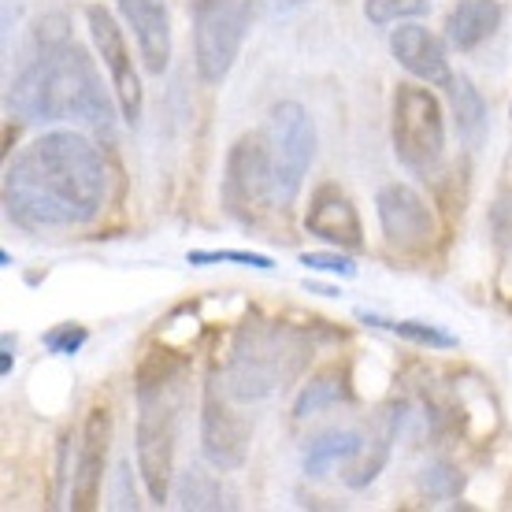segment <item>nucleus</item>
Segmentation results:
<instances>
[{
  "mask_svg": "<svg viewBox=\"0 0 512 512\" xmlns=\"http://www.w3.org/2000/svg\"><path fill=\"white\" fill-rule=\"evenodd\" d=\"M108 171L104 156L78 130H49L4 171L8 219L26 231H67L101 216Z\"/></svg>",
  "mask_w": 512,
  "mask_h": 512,
  "instance_id": "f257e3e1",
  "label": "nucleus"
},
{
  "mask_svg": "<svg viewBox=\"0 0 512 512\" xmlns=\"http://www.w3.org/2000/svg\"><path fill=\"white\" fill-rule=\"evenodd\" d=\"M112 97L104 90L93 56L75 38L64 15H49L34 26L30 49L8 86V112L30 123H86L112 127Z\"/></svg>",
  "mask_w": 512,
  "mask_h": 512,
  "instance_id": "f03ea898",
  "label": "nucleus"
},
{
  "mask_svg": "<svg viewBox=\"0 0 512 512\" xmlns=\"http://www.w3.org/2000/svg\"><path fill=\"white\" fill-rule=\"evenodd\" d=\"M312 349L316 342L294 323L245 320L234 334L231 357L219 379L234 401H264L305 372Z\"/></svg>",
  "mask_w": 512,
  "mask_h": 512,
  "instance_id": "7ed1b4c3",
  "label": "nucleus"
},
{
  "mask_svg": "<svg viewBox=\"0 0 512 512\" xmlns=\"http://www.w3.org/2000/svg\"><path fill=\"white\" fill-rule=\"evenodd\" d=\"M182 386L175 368L141 372L138 379V427H134V461L153 505H167L175 487V435H179Z\"/></svg>",
  "mask_w": 512,
  "mask_h": 512,
  "instance_id": "20e7f679",
  "label": "nucleus"
},
{
  "mask_svg": "<svg viewBox=\"0 0 512 512\" xmlns=\"http://www.w3.org/2000/svg\"><path fill=\"white\" fill-rule=\"evenodd\" d=\"M394 156L412 175H435L446 156V112L427 82H397L390 97Z\"/></svg>",
  "mask_w": 512,
  "mask_h": 512,
  "instance_id": "39448f33",
  "label": "nucleus"
},
{
  "mask_svg": "<svg viewBox=\"0 0 512 512\" xmlns=\"http://www.w3.org/2000/svg\"><path fill=\"white\" fill-rule=\"evenodd\" d=\"M256 0H193V67L205 86H219L242 56Z\"/></svg>",
  "mask_w": 512,
  "mask_h": 512,
  "instance_id": "423d86ee",
  "label": "nucleus"
},
{
  "mask_svg": "<svg viewBox=\"0 0 512 512\" xmlns=\"http://www.w3.org/2000/svg\"><path fill=\"white\" fill-rule=\"evenodd\" d=\"M264 145L271 160V190H275V208H290L301 197L305 175L316 156V123L308 116L305 104L279 101L268 112L264 127Z\"/></svg>",
  "mask_w": 512,
  "mask_h": 512,
  "instance_id": "0eeeda50",
  "label": "nucleus"
},
{
  "mask_svg": "<svg viewBox=\"0 0 512 512\" xmlns=\"http://www.w3.org/2000/svg\"><path fill=\"white\" fill-rule=\"evenodd\" d=\"M223 205L238 223H260L268 208H275L271 190V160L264 134H245L231 145L223 167Z\"/></svg>",
  "mask_w": 512,
  "mask_h": 512,
  "instance_id": "6e6552de",
  "label": "nucleus"
},
{
  "mask_svg": "<svg viewBox=\"0 0 512 512\" xmlns=\"http://www.w3.org/2000/svg\"><path fill=\"white\" fill-rule=\"evenodd\" d=\"M234 397L219 379V372L208 375L205 401H201V453L216 472H238L249 461L253 427L242 412H234Z\"/></svg>",
  "mask_w": 512,
  "mask_h": 512,
  "instance_id": "1a4fd4ad",
  "label": "nucleus"
},
{
  "mask_svg": "<svg viewBox=\"0 0 512 512\" xmlns=\"http://www.w3.org/2000/svg\"><path fill=\"white\" fill-rule=\"evenodd\" d=\"M86 26H90L93 49L101 56V64L108 67V78H112V93H116L119 116L127 119L130 127H138L141 108H145V93H141L138 82V67H134V56H130L127 34L119 19L104 4H90L86 8Z\"/></svg>",
  "mask_w": 512,
  "mask_h": 512,
  "instance_id": "9d476101",
  "label": "nucleus"
},
{
  "mask_svg": "<svg viewBox=\"0 0 512 512\" xmlns=\"http://www.w3.org/2000/svg\"><path fill=\"white\" fill-rule=\"evenodd\" d=\"M375 216H379L386 245L397 249V253L423 256L435 245V234H438L435 212L405 182H386L383 190L375 193Z\"/></svg>",
  "mask_w": 512,
  "mask_h": 512,
  "instance_id": "9b49d317",
  "label": "nucleus"
},
{
  "mask_svg": "<svg viewBox=\"0 0 512 512\" xmlns=\"http://www.w3.org/2000/svg\"><path fill=\"white\" fill-rule=\"evenodd\" d=\"M108 449H112V412L97 405L86 416L82 442H78V464L71 475V509H97L104 468H108Z\"/></svg>",
  "mask_w": 512,
  "mask_h": 512,
  "instance_id": "f8f14e48",
  "label": "nucleus"
},
{
  "mask_svg": "<svg viewBox=\"0 0 512 512\" xmlns=\"http://www.w3.org/2000/svg\"><path fill=\"white\" fill-rule=\"evenodd\" d=\"M305 231L320 242L334 245V249H346V253L364 249V227H360L357 205L334 182H323L320 190L312 193L305 212Z\"/></svg>",
  "mask_w": 512,
  "mask_h": 512,
  "instance_id": "ddd939ff",
  "label": "nucleus"
},
{
  "mask_svg": "<svg viewBox=\"0 0 512 512\" xmlns=\"http://www.w3.org/2000/svg\"><path fill=\"white\" fill-rule=\"evenodd\" d=\"M123 23L138 41V56L149 75H164L171 67V15L167 0H116Z\"/></svg>",
  "mask_w": 512,
  "mask_h": 512,
  "instance_id": "4468645a",
  "label": "nucleus"
},
{
  "mask_svg": "<svg viewBox=\"0 0 512 512\" xmlns=\"http://www.w3.org/2000/svg\"><path fill=\"white\" fill-rule=\"evenodd\" d=\"M390 52L416 82L427 86H453V71H449V56L442 49V41L420 23H405L390 34Z\"/></svg>",
  "mask_w": 512,
  "mask_h": 512,
  "instance_id": "2eb2a0df",
  "label": "nucleus"
},
{
  "mask_svg": "<svg viewBox=\"0 0 512 512\" xmlns=\"http://www.w3.org/2000/svg\"><path fill=\"white\" fill-rule=\"evenodd\" d=\"M397 431H401V412L397 409H383L375 416V423L368 427L364 442H360L357 457L346 464V487L353 490L372 487L375 479H379V472L386 468V461H390V453H394Z\"/></svg>",
  "mask_w": 512,
  "mask_h": 512,
  "instance_id": "dca6fc26",
  "label": "nucleus"
},
{
  "mask_svg": "<svg viewBox=\"0 0 512 512\" xmlns=\"http://www.w3.org/2000/svg\"><path fill=\"white\" fill-rule=\"evenodd\" d=\"M501 26L498 0H457L446 15V38L457 52H475Z\"/></svg>",
  "mask_w": 512,
  "mask_h": 512,
  "instance_id": "f3484780",
  "label": "nucleus"
},
{
  "mask_svg": "<svg viewBox=\"0 0 512 512\" xmlns=\"http://www.w3.org/2000/svg\"><path fill=\"white\" fill-rule=\"evenodd\" d=\"M449 104H453V123H457V134L468 149L483 145L487 138V101L479 97V90L472 86V78L457 75L453 86H449Z\"/></svg>",
  "mask_w": 512,
  "mask_h": 512,
  "instance_id": "a211bd4d",
  "label": "nucleus"
},
{
  "mask_svg": "<svg viewBox=\"0 0 512 512\" xmlns=\"http://www.w3.org/2000/svg\"><path fill=\"white\" fill-rule=\"evenodd\" d=\"M360 442H364V435L353 431V427H331V431H323V435H316L305 446V472L327 475L334 464H349L357 457Z\"/></svg>",
  "mask_w": 512,
  "mask_h": 512,
  "instance_id": "6ab92c4d",
  "label": "nucleus"
},
{
  "mask_svg": "<svg viewBox=\"0 0 512 512\" xmlns=\"http://www.w3.org/2000/svg\"><path fill=\"white\" fill-rule=\"evenodd\" d=\"M338 401H349V383H346V372L331 368V372L316 375V379H308V383L301 386V394H297V401H294V416L297 420H308V416L331 409Z\"/></svg>",
  "mask_w": 512,
  "mask_h": 512,
  "instance_id": "aec40b11",
  "label": "nucleus"
},
{
  "mask_svg": "<svg viewBox=\"0 0 512 512\" xmlns=\"http://www.w3.org/2000/svg\"><path fill=\"white\" fill-rule=\"evenodd\" d=\"M360 320L375 323V327H386L390 334L397 338H405L412 346H423V349H457V338L435 323H423V320H379V316H368V312H360Z\"/></svg>",
  "mask_w": 512,
  "mask_h": 512,
  "instance_id": "412c9836",
  "label": "nucleus"
},
{
  "mask_svg": "<svg viewBox=\"0 0 512 512\" xmlns=\"http://www.w3.org/2000/svg\"><path fill=\"white\" fill-rule=\"evenodd\" d=\"M427 15V0H364V19L372 26L405 23Z\"/></svg>",
  "mask_w": 512,
  "mask_h": 512,
  "instance_id": "4be33fe9",
  "label": "nucleus"
},
{
  "mask_svg": "<svg viewBox=\"0 0 512 512\" xmlns=\"http://www.w3.org/2000/svg\"><path fill=\"white\" fill-rule=\"evenodd\" d=\"M186 260L197 264V268H205V264H242V268H256V271L275 268V260H271V256L249 253V249H193Z\"/></svg>",
  "mask_w": 512,
  "mask_h": 512,
  "instance_id": "5701e85b",
  "label": "nucleus"
},
{
  "mask_svg": "<svg viewBox=\"0 0 512 512\" xmlns=\"http://www.w3.org/2000/svg\"><path fill=\"white\" fill-rule=\"evenodd\" d=\"M179 505L182 509H219L223 501H219L216 479H208L205 472L190 468V475L182 479V487H179Z\"/></svg>",
  "mask_w": 512,
  "mask_h": 512,
  "instance_id": "b1692460",
  "label": "nucleus"
},
{
  "mask_svg": "<svg viewBox=\"0 0 512 512\" xmlns=\"http://www.w3.org/2000/svg\"><path fill=\"white\" fill-rule=\"evenodd\" d=\"M86 342H90V331L78 327V323H60V327L45 331V349L56 353V357H75Z\"/></svg>",
  "mask_w": 512,
  "mask_h": 512,
  "instance_id": "393cba45",
  "label": "nucleus"
},
{
  "mask_svg": "<svg viewBox=\"0 0 512 512\" xmlns=\"http://www.w3.org/2000/svg\"><path fill=\"white\" fill-rule=\"evenodd\" d=\"M301 264L308 271H323V275H334V279H353L357 275V264L342 253H305Z\"/></svg>",
  "mask_w": 512,
  "mask_h": 512,
  "instance_id": "a878e982",
  "label": "nucleus"
},
{
  "mask_svg": "<svg viewBox=\"0 0 512 512\" xmlns=\"http://www.w3.org/2000/svg\"><path fill=\"white\" fill-rule=\"evenodd\" d=\"M494 234H498L501 245H509L512 249V197H501L498 205H494Z\"/></svg>",
  "mask_w": 512,
  "mask_h": 512,
  "instance_id": "bb28decb",
  "label": "nucleus"
},
{
  "mask_svg": "<svg viewBox=\"0 0 512 512\" xmlns=\"http://www.w3.org/2000/svg\"><path fill=\"white\" fill-rule=\"evenodd\" d=\"M15 342L12 338H8V334H4V353H0V375H4V379H8V375H12V368H15Z\"/></svg>",
  "mask_w": 512,
  "mask_h": 512,
  "instance_id": "cd10ccee",
  "label": "nucleus"
}]
</instances>
